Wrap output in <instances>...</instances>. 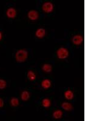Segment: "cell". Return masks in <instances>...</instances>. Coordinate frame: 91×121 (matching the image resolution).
Segmentation results:
<instances>
[{"label": "cell", "mask_w": 91, "mask_h": 121, "mask_svg": "<svg viewBox=\"0 0 91 121\" xmlns=\"http://www.w3.org/2000/svg\"><path fill=\"white\" fill-rule=\"evenodd\" d=\"M38 13L35 10H31L28 13V17L32 20H36L38 18Z\"/></svg>", "instance_id": "cell-4"}, {"label": "cell", "mask_w": 91, "mask_h": 121, "mask_svg": "<svg viewBox=\"0 0 91 121\" xmlns=\"http://www.w3.org/2000/svg\"><path fill=\"white\" fill-rule=\"evenodd\" d=\"M43 70L46 72H51L52 70V67L49 64H44V66L43 67Z\"/></svg>", "instance_id": "cell-15"}, {"label": "cell", "mask_w": 91, "mask_h": 121, "mask_svg": "<svg viewBox=\"0 0 91 121\" xmlns=\"http://www.w3.org/2000/svg\"><path fill=\"white\" fill-rule=\"evenodd\" d=\"M53 116H54V117H55V119H60L61 117H62L63 116V112L61 111V110H57V111H55V112L53 114Z\"/></svg>", "instance_id": "cell-11"}, {"label": "cell", "mask_w": 91, "mask_h": 121, "mask_svg": "<svg viewBox=\"0 0 91 121\" xmlns=\"http://www.w3.org/2000/svg\"><path fill=\"white\" fill-rule=\"evenodd\" d=\"M62 107L63 108V109H64L65 110L69 111V110H72V106L70 103H68V102H64L62 104Z\"/></svg>", "instance_id": "cell-10"}, {"label": "cell", "mask_w": 91, "mask_h": 121, "mask_svg": "<svg viewBox=\"0 0 91 121\" xmlns=\"http://www.w3.org/2000/svg\"><path fill=\"white\" fill-rule=\"evenodd\" d=\"M43 105L44 107H49L50 105V101L48 99H44L43 100Z\"/></svg>", "instance_id": "cell-16"}, {"label": "cell", "mask_w": 91, "mask_h": 121, "mask_svg": "<svg viewBox=\"0 0 91 121\" xmlns=\"http://www.w3.org/2000/svg\"><path fill=\"white\" fill-rule=\"evenodd\" d=\"M10 103H11L12 105L14 106V107H17L19 104V100L17 98H14L10 100Z\"/></svg>", "instance_id": "cell-14"}, {"label": "cell", "mask_w": 91, "mask_h": 121, "mask_svg": "<svg viewBox=\"0 0 91 121\" xmlns=\"http://www.w3.org/2000/svg\"><path fill=\"white\" fill-rule=\"evenodd\" d=\"M27 77L30 81H33L36 78V76H35V73L33 72L29 71L27 73Z\"/></svg>", "instance_id": "cell-13"}, {"label": "cell", "mask_w": 91, "mask_h": 121, "mask_svg": "<svg viewBox=\"0 0 91 121\" xmlns=\"http://www.w3.org/2000/svg\"><path fill=\"white\" fill-rule=\"evenodd\" d=\"M64 96L67 99L71 100L73 98V93L70 90H68L64 93Z\"/></svg>", "instance_id": "cell-8"}, {"label": "cell", "mask_w": 91, "mask_h": 121, "mask_svg": "<svg viewBox=\"0 0 91 121\" xmlns=\"http://www.w3.org/2000/svg\"><path fill=\"white\" fill-rule=\"evenodd\" d=\"M45 30L43 29H40L38 30H37V31L36 32V36L38 38H43L45 35Z\"/></svg>", "instance_id": "cell-7"}, {"label": "cell", "mask_w": 91, "mask_h": 121, "mask_svg": "<svg viewBox=\"0 0 91 121\" xmlns=\"http://www.w3.org/2000/svg\"><path fill=\"white\" fill-rule=\"evenodd\" d=\"M54 9V5L50 2L45 3L43 6V10L45 12L50 13Z\"/></svg>", "instance_id": "cell-3"}, {"label": "cell", "mask_w": 91, "mask_h": 121, "mask_svg": "<svg viewBox=\"0 0 91 121\" xmlns=\"http://www.w3.org/2000/svg\"><path fill=\"white\" fill-rule=\"evenodd\" d=\"M6 87V82L3 79H0V89H4Z\"/></svg>", "instance_id": "cell-17"}, {"label": "cell", "mask_w": 91, "mask_h": 121, "mask_svg": "<svg viewBox=\"0 0 91 121\" xmlns=\"http://www.w3.org/2000/svg\"><path fill=\"white\" fill-rule=\"evenodd\" d=\"M42 87L44 88H48L50 87L51 83L49 79H45L42 82Z\"/></svg>", "instance_id": "cell-9"}, {"label": "cell", "mask_w": 91, "mask_h": 121, "mask_svg": "<svg viewBox=\"0 0 91 121\" xmlns=\"http://www.w3.org/2000/svg\"><path fill=\"white\" fill-rule=\"evenodd\" d=\"M15 57L18 62H24L27 57V52L24 50H19L16 53Z\"/></svg>", "instance_id": "cell-1"}, {"label": "cell", "mask_w": 91, "mask_h": 121, "mask_svg": "<svg viewBox=\"0 0 91 121\" xmlns=\"http://www.w3.org/2000/svg\"><path fill=\"white\" fill-rule=\"evenodd\" d=\"M30 95H29V93L26 91H24L21 94V99L23 100H27L29 99Z\"/></svg>", "instance_id": "cell-12"}, {"label": "cell", "mask_w": 91, "mask_h": 121, "mask_svg": "<svg viewBox=\"0 0 91 121\" xmlns=\"http://www.w3.org/2000/svg\"><path fill=\"white\" fill-rule=\"evenodd\" d=\"M57 56L59 59H64L69 56V52L65 48H60L57 51Z\"/></svg>", "instance_id": "cell-2"}, {"label": "cell", "mask_w": 91, "mask_h": 121, "mask_svg": "<svg viewBox=\"0 0 91 121\" xmlns=\"http://www.w3.org/2000/svg\"><path fill=\"white\" fill-rule=\"evenodd\" d=\"M83 37L81 35H76L73 38L72 41L73 43L75 45H80V44H82L83 42Z\"/></svg>", "instance_id": "cell-5"}, {"label": "cell", "mask_w": 91, "mask_h": 121, "mask_svg": "<svg viewBox=\"0 0 91 121\" xmlns=\"http://www.w3.org/2000/svg\"><path fill=\"white\" fill-rule=\"evenodd\" d=\"M1 38H2V34H1V33L0 32V40L1 39Z\"/></svg>", "instance_id": "cell-19"}, {"label": "cell", "mask_w": 91, "mask_h": 121, "mask_svg": "<svg viewBox=\"0 0 91 121\" xmlns=\"http://www.w3.org/2000/svg\"><path fill=\"white\" fill-rule=\"evenodd\" d=\"M3 105H4V102H3V99L0 98V108L2 107Z\"/></svg>", "instance_id": "cell-18"}, {"label": "cell", "mask_w": 91, "mask_h": 121, "mask_svg": "<svg viewBox=\"0 0 91 121\" xmlns=\"http://www.w3.org/2000/svg\"><path fill=\"white\" fill-rule=\"evenodd\" d=\"M7 15L9 18H14L16 16V10L13 8H10L7 10Z\"/></svg>", "instance_id": "cell-6"}]
</instances>
